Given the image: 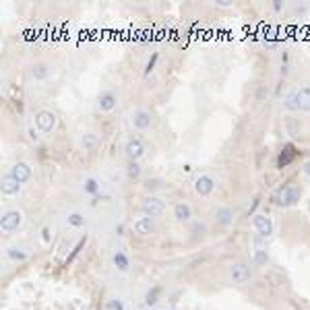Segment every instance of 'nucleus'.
Returning a JSON list of instances; mask_svg holds the SVG:
<instances>
[{"mask_svg": "<svg viewBox=\"0 0 310 310\" xmlns=\"http://www.w3.org/2000/svg\"><path fill=\"white\" fill-rule=\"evenodd\" d=\"M282 108L288 114H310V83L292 87L282 98Z\"/></svg>", "mask_w": 310, "mask_h": 310, "instance_id": "nucleus-1", "label": "nucleus"}, {"mask_svg": "<svg viewBox=\"0 0 310 310\" xmlns=\"http://www.w3.org/2000/svg\"><path fill=\"white\" fill-rule=\"evenodd\" d=\"M302 186L298 182H288L284 186H279V188L273 192L271 200H273V205L277 207H284V209H290V207H296L300 200H302Z\"/></svg>", "mask_w": 310, "mask_h": 310, "instance_id": "nucleus-2", "label": "nucleus"}, {"mask_svg": "<svg viewBox=\"0 0 310 310\" xmlns=\"http://www.w3.org/2000/svg\"><path fill=\"white\" fill-rule=\"evenodd\" d=\"M25 224V213L17 207L12 209H4L2 215H0V230L4 232V234H14V232H19Z\"/></svg>", "mask_w": 310, "mask_h": 310, "instance_id": "nucleus-3", "label": "nucleus"}, {"mask_svg": "<svg viewBox=\"0 0 310 310\" xmlns=\"http://www.w3.org/2000/svg\"><path fill=\"white\" fill-rule=\"evenodd\" d=\"M34 122H36V130L40 134H52L58 126V116L52 110H38L34 116Z\"/></svg>", "mask_w": 310, "mask_h": 310, "instance_id": "nucleus-4", "label": "nucleus"}, {"mask_svg": "<svg viewBox=\"0 0 310 310\" xmlns=\"http://www.w3.org/2000/svg\"><path fill=\"white\" fill-rule=\"evenodd\" d=\"M228 277H230V282L234 286H244V284H248L252 279V269H250L248 262H242V260L232 262L230 269H228Z\"/></svg>", "mask_w": 310, "mask_h": 310, "instance_id": "nucleus-5", "label": "nucleus"}, {"mask_svg": "<svg viewBox=\"0 0 310 310\" xmlns=\"http://www.w3.org/2000/svg\"><path fill=\"white\" fill-rule=\"evenodd\" d=\"M124 155H126L128 162H141L147 155V147L143 143V138L136 134H130L126 138V143H124Z\"/></svg>", "mask_w": 310, "mask_h": 310, "instance_id": "nucleus-6", "label": "nucleus"}, {"mask_svg": "<svg viewBox=\"0 0 310 310\" xmlns=\"http://www.w3.org/2000/svg\"><path fill=\"white\" fill-rule=\"evenodd\" d=\"M130 124L136 132H145L153 126V112L147 110V108H134L130 112Z\"/></svg>", "mask_w": 310, "mask_h": 310, "instance_id": "nucleus-7", "label": "nucleus"}, {"mask_svg": "<svg viewBox=\"0 0 310 310\" xmlns=\"http://www.w3.org/2000/svg\"><path fill=\"white\" fill-rule=\"evenodd\" d=\"M164 211H166V200L162 196H158V194H145L141 198V213L143 215H149V217H155V220H158V217Z\"/></svg>", "mask_w": 310, "mask_h": 310, "instance_id": "nucleus-8", "label": "nucleus"}, {"mask_svg": "<svg viewBox=\"0 0 310 310\" xmlns=\"http://www.w3.org/2000/svg\"><path fill=\"white\" fill-rule=\"evenodd\" d=\"M252 228L256 232V236L262 240L271 238L273 232H275V224L271 220V215H267V213H254L252 215Z\"/></svg>", "mask_w": 310, "mask_h": 310, "instance_id": "nucleus-9", "label": "nucleus"}, {"mask_svg": "<svg viewBox=\"0 0 310 310\" xmlns=\"http://www.w3.org/2000/svg\"><path fill=\"white\" fill-rule=\"evenodd\" d=\"M192 188H194V194L200 196V198H207L215 192L217 188V180L211 176V174H198L192 182Z\"/></svg>", "mask_w": 310, "mask_h": 310, "instance_id": "nucleus-10", "label": "nucleus"}, {"mask_svg": "<svg viewBox=\"0 0 310 310\" xmlns=\"http://www.w3.org/2000/svg\"><path fill=\"white\" fill-rule=\"evenodd\" d=\"M116 106H118V96H116V91H112V89H102V91L98 93V98H96V108H98L102 114L114 112Z\"/></svg>", "mask_w": 310, "mask_h": 310, "instance_id": "nucleus-11", "label": "nucleus"}, {"mask_svg": "<svg viewBox=\"0 0 310 310\" xmlns=\"http://www.w3.org/2000/svg\"><path fill=\"white\" fill-rule=\"evenodd\" d=\"M132 230H134V234L141 236V238L153 236L155 232H158V220H155V217H149V215H141L134 220Z\"/></svg>", "mask_w": 310, "mask_h": 310, "instance_id": "nucleus-12", "label": "nucleus"}, {"mask_svg": "<svg viewBox=\"0 0 310 310\" xmlns=\"http://www.w3.org/2000/svg\"><path fill=\"white\" fill-rule=\"evenodd\" d=\"M234 220H236V213H234V209H232V207H228V205L215 207V211H213V222L217 224V228L230 230L232 226H234Z\"/></svg>", "mask_w": 310, "mask_h": 310, "instance_id": "nucleus-13", "label": "nucleus"}, {"mask_svg": "<svg viewBox=\"0 0 310 310\" xmlns=\"http://www.w3.org/2000/svg\"><path fill=\"white\" fill-rule=\"evenodd\" d=\"M27 72H29V76L34 81L42 83V81H46L52 74V66H50V62H46V60H34L27 66Z\"/></svg>", "mask_w": 310, "mask_h": 310, "instance_id": "nucleus-14", "label": "nucleus"}, {"mask_svg": "<svg viewBox=\"0 0 310 310\" xmlns=\"http://www.w3.org/2000/svg\"><path fill=\"white\" fill-rule=\"evenodd\" d=\"M298 158V147L294 143H284L282 151L277 155V170H286L288 166H292Z\"/></svg>", "mask_w": 310, "mask_h": 310, "instance_id": "nucleus-15", "label": "nucleus"}, {"mask_svg": "<svg viewBox=\"0 0 310 310\" xmlns=\"http://www.w3.org/2000/svg\"><path fill=\"white\" fill-rule=\"evenodd\" d=\"M14 180H19L21 184H27L31 178H34V170H31V166L27 162H14L10 168H8V172Z\"/></svg>", "mask_w": 310, "mask_h": 310, "instance_id": "nucleus-16", "label": "nucleus"}, {"mask_svg": "<svg viewBox=\"0 0 310 310\" xmlns=\"http://www.w3.org/2000/svg\"><path fill=\"white\" fill-rule=\"evenodd\" d=\"M192 207L186 203V200H176L172 207V217L178 224H192Z\"/></svg>", "mask_w": 310, "mask_h": 310, "instance_id": "nucleus-17", "label": "nucleus"}, {"mask_svg": "<svg viewBox=\"0 0 310 310\" xmlns=\"http://www.w3.org/2000/svg\"><path fill=\"white\" fill-rule=\"evenodd\" d=\"M100 143H102V138H100V134L96 130H85L79 136V149L83 153H93V151L100 147Z\"/></svg>", "mask_w": 310, "mask_h": 310, "instance_id": "nucleus-18", "label": "nucleus"}, {"mask_svg": "<svg viewBox=\"0 0 310 310\" xmlns=\"http://www.w3.org/2000/svg\"><path fill=\"white\" fill-rule=\"evenodd\" d=\"M262 238L256 236V246H254V250H252V265L262 269V267H267L269 265V250H267V244H260Z\"/></svg>", "mask_w": 310, "mask_h": 310, "instance_id": "nucleus-19", "label": "nucleus"}, {"mask_svg": "<svg viewBox=\"0 0 310 310\" xmlns=\"http://www.w3.org/2000/svg\"><path fill=\"white\" fill-rule=\"evenodd\" d=\"M0 190H2L4 196H14L23 190V184L19 180H14L10 174H4L2 180H0Z\"/></svg>", "mask_w": 310, "mask_h": 310, "instance_id": "nucleus-20", "label": "nucleus"}, {"mask_svg": "<svg viewBox=\"0 0 310 310\" xmlns=\"http://www.w3.org/2000/svg\"><path fill=\"white\" fill-rule=\"evenodd\" d=\"M64 224H66L70 230H81V228L87 224V215H85L83 211H79V209H70V211H66V215H64Z\"/></svg>", "mask_w": 310, "mask_h": 310, "instance_id": "nucleus-21", "label": "nucleus"}, {"mask_svg": "<svg viewBox=\"0 0 310 310\" xmlns=\"http://www.w3.org/2000/svg\"><path fill=\"white\" fill-rule=\"evenodd\" d=\"M112 265L120 271V273H128L130 271V258L128 254L122 250V248H116L114 254H112Z\"/></svg>", "mask_w": 310, "mask_h": 310, "instance_id": "nucleus-22", "label": "nucleus"}, {"mask_svg": "<svg viewBox=\"0 0 310 310\" xmlns=\"http://www.w3.org/2000/svg\"><path fill=\"white\" fill-rule=\"evenodd\" d=\"M81 190H83L85 194H89V196H96V194L102 192V182H100L96 176H87V178H83V182H81Z\"/></svg>", "mask_w": 310, "mask_h": 310, "instance_id": "nucleus-23", "label": "nucleus"}, {"mask_svg": "<svg viewBox=\"0 0 310 310\" xmlns=\"http://www.w3.org/2000/svg\"><path fill=\"white\" fill-rule=\"evenodd\" d=\"M6 258H10L12 262H25V260H29V252L27 250H23V248H19V246H6Z\"/></svg>", "mask_w": 310, "mask_h": 310, "instance_id": "nucleus-24", "label": "nucleus"}, {"mask_svg": "<svg viewBox=\"0 0 310 310\" xmlns=\"http://www.w3.org/2000/svg\"><path fill=\"white\" fill-rule=\"evenodd\" d=\"M143 176V168H141V162H128L126 164V178L128 180H141Z\"/></svg>", "mask_w": 310, "mask_h": 310, "instance_id": "nucleus-25", "label": "nucleus"}, {"mask_svg": "<svg viewBox=\"0 0 310 310\" xmlns=\"http://www.w3.org/2000/svg\"><path fill=\"white\" fill-rule=\"evenodd\" d=\"M143 188H145L147 194H155V190L164 188V182H162L160 178H149V180L143 182Z\"/></svg>", "mask_w": 310, "mask_h": 310, "instance_id": "nucleus-26", "label": "nucleus"}, {"mask_svg": "<svg viewBox=\"0 0 310 310\" xmlns=\"http://www.w3.org/2000/svg\"><path fill=\"white\" fill-rule=\"evenodd\" d=\"M160 294H162V288L160 286H153L147 294H145V304L147 306H155L160 302Z\"/></svg>", "mask_w": 310, "mask_h": 310, "instance_id": "nucleus-27", "label": "nucleus"}, {"mask_svg": "<svg viewBox=\"0 0 310 310\" xmlns=\"http://www.w3.org/2000/svg\"><path fill=\"white\" fill-rule=\"evenodd\" d=\"M308 10H310V4H308V2H302V4H300V2H296V4L292 6V14H294V17H296V19H302Z\"/></svg>", "mask_w": 310, "mask_h": 310, "instance_id": "nucleus-28", "label": "nucleus"}, {"mask_svg": "<svg viewBox=\"0 0 310 310\" xmlns=\"http://www.w3.org/2000/svg\"><path fill=\"white\" fill-rule=\"evenodd\" d=\"M192 230H194V234H196V236H198V234H200V236H205V234H207V226H205V224L194 222V224H192Z\"/></svg>", "mask_w": 310, "mask_h": 310, "instance_id": "nucleus-29", "label": "nucleus"}, {"mask_svg": "<svg viewBox=\"0 0 310 310\" xmlns=\"http://www.w3.org/2000/svg\"><path fill=\"white\" fill-rule=\"evenodd\" d=\"M108 310H124V302L114 298V300L108 302Z\"/></svg>", "mask_w": 310, "mask_h": 310, "instance_id": "nucleus-30", "label": "nucleus"}, {"mask_svg": "<svg viewBox=\"0 0 310 310\" xmlns=\"http://www.w3.org/2000/svg\"><path fill=\"white\" fill-rule=\"evenodd\" d=\"M85 244H87V236L79 240V244H76V246H74V250H72V254H70V256L66 258V262H68V260H72V256H74V254H79V250H81V248H83Z\"/></svg>", "mask_w": 310, "mask_h": 310, "instance_id": "nucleus-31", "label": "nucleus"}, {"mask_svg": "<svg viewBox=\"0 0 310 310\" xmlns=\"http://www.w3.org/2000/svg\"><path fill=\"white\" fill-rule=\"evenodd\" d=\"M155 62H158V54H153V56H151V58L147 60V66H145V76H147V74H149V72L153 70V66H155Z\"/></svg>", "mask_w": 310, "mask_h": 310, "instance_id": "nucleus-32", "label": "nucleus"}, {"mask_svg": "<svg viewBox=\"0 0 310 310\" xmlns=\"http://www.w3.org/2000/svg\"><path fill=\"white\" fill-rule=\"evenodd\" d=\"M302 174H304V178H308V180H310V158L302 164Z\"/></svg>", "mask_w": 310, "mask_h": 310, "instance_id": "nucleus-33", "label": "nucleus"}, {"mask_svg": "<svg viewBox=\"0 0 310 310\" xmlns=\"http://www.w3.org/2000/svg\"><path fill=\"white\" fill-rule=\"evenodd\" d=\"M215 6H220V8H230V6H234V2H232V0H217Z\"/></svg>", "mask_w": 310, "mask_h": 310, "instance_id": "nucleus-34", "label": "nucleus"}, {"mask_svg": "<svg viewBox=\"0 0 310 310\" xmlns=\"http://www.w3.org/2000/svg\"><path fill=\"white\" fill-rule=\"evenodd\" d=\"M42 240L48 244L50 242V228H42Z\"/></svg>", "mask_w": 310, "mask_h": 310, "instance_id": "nucleus-35", "label": "nucleus"}]
</instances>
